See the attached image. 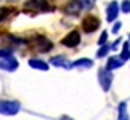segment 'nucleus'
Masks as SVG:
<instances>
[{
	"instance_id": "12",
	"label": "nucleus",
	"mask_w": 130,
	"mask_h": 120,
	"mask_svg": "<svg viewBox=\"0 0 130 120\" xmlns=\"http://www.w3.org/2000/svg\"><path fill=\"white\" fill-rule=\"evenodd\" d=\"M29 66H31L32 69H39V71H48V63L42 61V59L31 58L29 59Z\"/></svg>"
},
{
	"instance_id": "4",
	"label": "nucleus",
	"mask_w": 130,
	"mask_h": 120,
	"mask_svg": "<svg viewBox=\"0 0 130 120\" xmlns=\"http://www.w3.org/2000/svg\"><path fill=\"white\" fill-rule=\"evenodd\" d=\"M100 19L96 18V16H93V14H88L87 18H84V21H82V29L85 31L87 34H92V32H95L96 29L100 27Z\"/></svg>"
},
{
	"instance_id": "19",
	"label": "nucleus",
	"mask_w": 130,
	"mask_h": 120,
	"mask_svg": "<svg viewBox=\"0 0 130 120\" xmlns=\"http://www.w3.org/2000/svg\"><path fill=\"white\" fill-rule=\"evenodd\" d=\"M106 40H108V32L103 31V32H101V37H100V40H98V45H100V47L106 45Z\"/></svg>"
},
{
	"instance_id": "7",
	"label": "nucleus",
	"mask_w": 130,
	"mask_h": 120,
	"mask_svg": "<svg viewBox=\"0 0 130 120\" xmlns=\"http://www.w3.org/2000/svg\"><path fill=\"white\" fill-rule=\"evenodd\" d=\"M52 47H53V43L50 42L47 37H37L36 42H34V48L40 53H45V51H48V50H52Z\"/></svg>"
},
{
	"instance_id": "16",
	"label": "nucleus",
	"mask_w": 130,
	"mask_h": 120,
	"mask_svg": "<svg viewBox=\"0 0 130 120\" xmlns=\"http://www.w3.org/2000/svg\"><path fill=\"white\" fill-rule=\"evenodd\" d=\"M112 48V45H103V47H100V50L96 51V56L98 58H103V56H106L108 51Z\"/></svg>"
},
{
	"instance_id": "5",
	"label": "nucleus",
	"mask_w": 130,
	"mask_h": 120,
	"mask_svg": "<svg viewBox=\"0 0 130 120\" xmlns=\"http://www.w3.org/2000/svg\"><path fill=\"white\" fill-rule=\"evenodd\" d=\"M64 13L68 14H79L84 10V5H82V0H69V2L64 5Z\"/></svg>"
},
{
	"instance_id": "17",
	"label": "nucleus",
	"mask_w": 130,
	"mask_h": 120,
	"mask_svg": "<svg viewBox=\"0 0 130 120\" xmlns=\"http://www.w3.org/2000/svg\"><path fill=\"white\" fill-rule=\"evenodd\" d=\"M11 54H13V50L11 48H0V59L11 58Z\"/></svg>"
},
{
	"instance_id": "15",
	"label": "nucleus",
	"mask_w": 130,
	"mask_h": 120,
	"mask_svg": "<svg viewBox=\"0 0 130 120\" xmlns=\"http://www.w3.org/2000/svg\"><path fill=\"white\" fill-rule=\"evenodd\" d=\"M121 58H122V61H128V59H130V45H128V43H124Z\"/></svg>"
},
{
	"instance_id": "6",
	"label": "nucleus",
	"mask_w": 130,
	"mask_h": 120,
	"mask_svg": "<svg viewBox=\"0 0 130 120\" xmlns=\"http://www.w3.org/2000/svg\"><path fill=\"white\" fill-rule=\"evenodd\" d=\"M79 43H80V34H79L77 31H72V32H69L68 35L63 38V45H64V47H69V48H74V47H77Z\"/></svg>"
},
{
	"instance_id": "18",
	"label": "nucleus",
	"mask_w": 130,
	"mask_h": 120,
	"mask_svg": "<svg viewBox=\"0 0 130 120\" xmlns=\"http://www.w3.org/2000/svg\"><path fill=\"white\" fill-rule=\"evenodd\" d=\"M10 11H11V10L7 8V7H2V8H0V23L5 21V19L10 16Z\"/></svg>"
},
{
	"instance_id": "22",
	"label": "nucleus",
	"mask_w": 130,
	"mask_h": 120,
	"mask_svg": "<svg viewBox=\"0 0 130 120\" xmlns=\"http://www.w3.org/2000/svg\"><path fill=\"white\" fill-rule=\"evenodd\" d=\"M121 24H122V23H116V24H114V27H112V32H114V34H116L119 29H121Z\"/></svg>"
},
{
	"instance_id": "11",
	"label": "nucleus",
	"mask_w": 130,
	"mask_h": 120,
	"mask_svg": "<svg viewBox=\"0 0 130 120\" xmlns=\"http://www.w3.org/2000/svg\"><path fill=\"white\" fill-rule=\"evenodd\" d=\"M124 64L122 58L121 56H111L108 59V64H106V69L108 71H114V69H119Z\"/></svg>"
},
{
	"instance_id": "21",
	"label": "nucleus",
	"mask_w": 130,
	"mask_h": 120,
	"mask_svg": "<svg viewBox=\"0 0 130 120\" xmlns=\"http://www.w3.org/2000/svg\"><path fill=\"white\" fill-rule=\"evenodd\" d=\"M93 3H95V0H82V5H84V8H87L90 10L93 7Z\"/></svg>"
},
{
	"instance_id": "10",
	"label": "nucleus",
	"mask_w": 130,
	"mask_h": 120,
	"mask_svg": "<svg viewBox=\"0 0 130 120\" xmlns=\"http://www.w3.org/2000/svg\"><path fill=\"white\" fill-rule=\"evenodd\" d=\"M50 63H52L53 66H56V67H66V69H71L72 67V63H69L64 56H61V54L53 56L52 59H50Z\"/></svg>"
},
{
	"instance_id": "1",
	"label": "nucleus",
	"mask_w": 130,
	"mask_h": 120,
	"mask_svg": "<svg viewBox=\"0 0 130 120\" xmlns=\"http://www.w3.org/2000/svg\"><path fill=\"white\" fill-rule=\"evenodd\" d=\"M19 111H21V104L18 101H0V114L16 115Z\"/></svg>"
},
{
	"instance_id": "9",
	"label": "nucleus",
	"mask_w": 130,
	"mask_h": 120,
	"mask_svg": "<svg viewBox=\"0 0 130 120\" xmlns=\"http://www.w3.org/2000/svg\"><path fill=\"white\" fill-rule=\"evenodd\" d=\"M0 69L8 71V72H13V71H16V69H18V61L13 56L11 58H7V59H0Z\"/></svg>"
},
{
	"instance_id": "14",
	"label": "nucleus",
	"mask_w": 130,
	"mask_h": 120,
	"mask_svg": "<svg viewBox=\"0 0 130 120\" xmlns=\"http://www.w3.org/2000/svg\"><path fill=\"white\" fill-rule=\"evenodd\" d=\"M117 120H130L128 114H127V103L119 104V118Z\"/></svg>"
},
{
	"instance_id": "2",
	"label": "nucleus",
	"mask_w": 130,
	"mask_h": 120,
	"mask_svg": "<svg viewBox=\"0 0 130 120\" xmlns=\"http://www.w3.org/2000/svg\"><path fill=\"white\" fill-rule=\"evenodd\" d=\"M98 82L101 85L103 91H109V88H111V85H112V72L108 71L106 67L100 69L98 71Z\"/></svg>"
},
{
	"instance_id": "23",
	"label": "nucleus",
	"mask_w": 130,
	"mask_h": 120,
	"mask_svg": "<svg viewBox=\"0 0 130 120\" xmlns=\"http://www.w3.org/2000/svg\"><path fill=\"white\" fill-rule=\"evenodd\" d=\"M59 120H72V118H71V117H68V115H63Z\"/></svg>"
},
{
	"instance_id": "8",
	"label": "nucleus",
	"mask_w": 130,
	"mask_h": 120,
	"mask_svg": "<svg viewBox=\"0 0 130 120\" xmlns=\"http://www.w3.org/2000/svg\"><path fill=\"white\" fill-rule=\"evenodd\" d=\"M117 14H119V3L117 2H111L108 5V8H106V19H108V23L116 21Z\"/></svg>"
},
{
	"instance_id": "13",
	"label": "nucleus",
	"mask_w": 130,
	"mask_h": 120,
	"mask_svg": "<svg viewBox=\"0 0 130 120\" xmlns=\"http://www.w3.org/2000/svg\"><path fill=\"white\" fill-rule=\"evenodd\" d=\"M92 66H93V61L88 59V58H82V59H77V61L72 63V67H87V69H90Z\"/></svg>"
},
{
	"instance_id": "3",
	"label": "nucleus",
	"mask_w": 130,
	"mask_h": 120,
	"mask_svg": "<svg viewBox=\"0 0 130 120\" xmlns=\"http://www.w3.org/2000/svg\"><path fill=\"white\" fill-rule=\"evenodd\" d=\"M23 7L31 11H48L52 8L47 0H27V2H24Z\"/></svg>"
},
{
	"instance_id": "20",
	"label": "nucleus",
	"mask_w": 130,
	"mask_h": 120,
	"mask_svg": "<svg viewBox=\"0 0 130 120\" xmlns=\"http://www.w3.org/2000/svg\"><path fill=\"white\" fill-rule=\"evenodd\" d=\"M121 10L124 13H130V0H124L121 5Z\"/></svg>"
}]
</instances>
